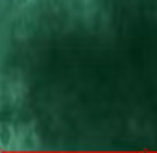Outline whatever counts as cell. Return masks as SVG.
Wrapping results in <instances>:
<instances>
[{"instance_id": "6da1fadb", "label": "cell", "mask_w": 157, "mask_h": 153, "mask_svg": "<svg viewBox=\"0 0 157 153\" xmlns=\"http://www.w3.org/2000/svg\"><path fill=\"white\" fill-rule=\"evenodd\" d=\"M0 149L157 153V0H0Z\"/></svg>"}]
</instances>
